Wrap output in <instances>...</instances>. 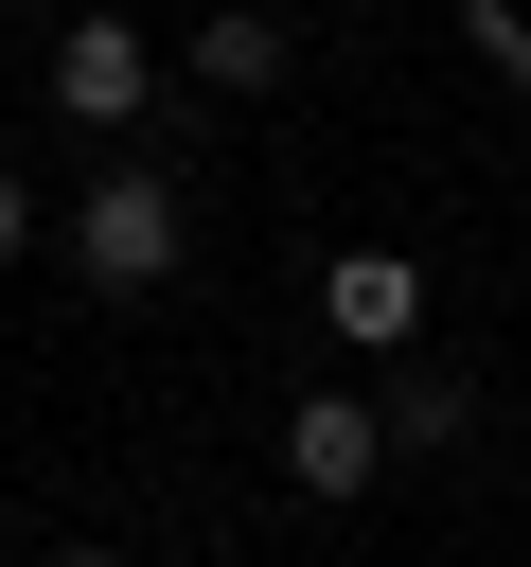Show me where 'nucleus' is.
Segmentation results:
<instances>
[{
    "mask_svg": "<svg viewBox=\"0 0 531 567\" xmlns=\"http://www.w3.org/2000/svg\"><path fill=\"white\" fill-rule=\"evenodd\" d=\"M53 567H124V549H53Z\"/></svg>",
    "mask_w": 531,
    "mask_h": 567,
    "instance_id": "nucleus-9",
    "label": "nucleus"
},
{
    "mask_svg": "<svg viewBox=\"0 0 531 567\" xmlns=\"http://www.w3.org/2000/svg\"><path fill=\"white\" fill-rule=\"evenodd\" d=\"M460 35H478V71H496V89L531 106V18H513V0H460Z\"/></svg>",
    "mask_w": 531,
    "mask_h": 567,
    "instance_id": "nucleus-6",
    "label": "nucleus"
},
{
    "mask_svg": "<svg viewBox=\"0 0 531 567\" xmlns=\"http://www.w3.org/2000/svg\"><path fill=\"white\" fill-rule=\"evenodd\" d=\"M53 106H71V124H142V106H159V35H142V18H71V35H53Z\"/></svg>",
    "mask_w": 531,
    "mask_h": 567,
    "instance_id": "nucleus-2",
    "label": "nucleus"
},
{
    "mask_svg": "<svg viewBox=\"0 0 531 567\" xmlns=\"http://www.w3.org/2000/svg\"><path fill=\"white\" fill-rule=\"evenodd\" d=\"M319 319L372 337V354H407V337H425V266H407V248H336V266H319Z\"/></svg>",
    "mask_w": 531,
    "mask_h": 567,
    "instance_id": "nucleus-4",
    "label": "nucleus"
},
{
    "mask_svg": "<svg viewBox=\"0 0 531 567\" xmlns=\"http://www.w3.org/2000/svg\"><path fill=\"white\" fill-rule=\"evenodd\" d=\"M389 443H460V372H407L389 390Z\"/></svg>",
    "mask_w": 531,
    "mask_h": 567,
    "instance_id": "nucleus-7",
    "label": "nucleus"
},
{
    "mask_svg": "<svg viewBox=\"0 0 531 567\" xmlns=\"http://www.w3.org/2000/svg\"><path fill=\"white\" fill-rule=\"evenodd\" d=\"M195 71H212V89H283V71H301V35H283V18H212V35H195Z\"/></svg>",
    "mask_w": 531,
    "mask_h": 567,
    "instance_id": "nucleus-5",
    "label": "nucleus"
},
{
    "mask_svg": "<svg viewBox=\"0 0 531 567\" xmlns=\"http://www.w3.org/2000/svg\"><path fill=\"white\" fill-rule=\"evenodd\" d=\"M18 248H35V195H18V177H0V266H18Z\"/></svg>",
    "mask_w": 531,
    "mask_h": 567,
    "instance_id": "nucleus-8",
    "label": "nucleus"
},
{
    "mask_svg": "<svg viewBox=\"0 0 531 567\" xmlns=\"http://www.w3.org/2000/svg\"><path fill=\"white\" fill-rule=\"evenodd\" d=\"M372 461H389V408H354V390H301L283 408V478L336 514V496H372Z\"/></svg>",
    "mask_w": 531,
    "mask_h": 567,
    "instance_id": "nucleus-3",
    "label": "nucleus"
},
{
    "mask_svg": "<svg viewBox=\"0 0 531 567\" xmlns=\"http://www.w3.org/2000/svg\"><path fill=\"white\" fill-rule=\"evenodd\" d=\"M71 266H88L106 301H142V284L177 266V177H159V159H106L88 213H71Z\"/></svg>",
    "mask_w": 531,
    "mask_h": 567,
    "instance_id": "nucleus-1",
    "label": "nucleus"
}]
</instances>
